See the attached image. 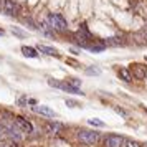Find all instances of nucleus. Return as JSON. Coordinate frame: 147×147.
<instances>
[{"mask_svg": "<svg viewBox=\"0 0 147 147\" xmlns=\"http://www.w3.org/2000/svg\"><path fill=\"white\" fill-rule=\"evenodd\" d=\"M86 74H94V76H98V74H101V69L99 68H86Z\"/></svg>", "mask_w": 147, "mask_h": 147, "instance_id": "2eb2a0df", "label": "nucleus"}, {"mask_svg": "<svg viewBox=\"0 0 147 147\" xmlns=\"http://www.w3.org/2000/svg\"><path fill=\"white\" fill-rule=\"evenodd\" d=\"M0 8L8 17H15V15L18 13V5H17V2H13V0H2Z\"/></svg>", "mask_w": 147, "mask_h": 147, "instance_id": "7ed1b4c3", "label": "nucleus"}, {"mask_svg": "<svg viewBox=\"0 0 147 147\" xmlns=\"http://www.w3.org/2000/svg\"><path fill=\"white\" fill-rule=\"evenodd\" d=\"M140 147H147V144H144V146H140Z\"/></svg>", "mask_w": 147, "mask_h": 147, "instance_id": "412c9836", "label": "nucleus"}, {"mask_svg": "<svg viewBox=\"0 0 147 147\" xmlns=\"http://www.w3.org/2000/svg\"><path fill=\"white\" fill-rule=\"evenodd\" d=\"M63 127H65V126H63L61 122H48V124H47V131L50 134H58Z\"/></svg>", "mask_w": 147, "mask_h": 147, "instance_id": "6e6552de", "label": "nucleus"}, {"mask_svg": "<svg viewBox=\"0 0 147 147\" xmlns=\"http://www.w3.org/2000/svg\"><path fill=\"white\" fill-rule=\"evenodd\" d=\"M12 33H13L15 36H18V38H25V36H27V33H25L23 30H20L18 27H12Z\"/></svg>", "mask_w": 147, "mask_h": 147, "instance_id": "f8f14e48", "label": "nucleus"}, {"mask_svg": "<svg viewBox=\"0 0 147 147\" xmlns=\"http://www.w3.org/2000/svg\"><path fill=\"white\" fill-rule=\"evenodd\" d=\"M117 74H119L121 80L126 81V83H131V81H132V74H131V71L126 69V68H121L119 71H117Z\"/></svg>", "mask_w": 147, "mask_h": 147, "instance_id": "1a4fd4ad", "label": "nucleus"}, {"mask_svg": "<svg viewBox=\"0 0 147 147\" xmlns=\"http://www.w3.org/2000/svg\"><path fill=\"white\" fill-rule=\"evenodd\" d=\"M15 122H17V126L22 127V129H23L27 134L33 132V126H32L27 119H23V117H20V116H18V117H15Z\"/></svg>", "mask_w": 147, "mask_h": 147, "instance_id": "0eeeda50", "label": "nucleus"}, {"mask_svg": "<svg viewBox=\"0 0 147 147\" xmlns=\"http://www.w3.org/2000/svg\"><path fill=\"white\" fill-rule=\"evenodd\" d=\"M0 36H3V30L2 28H0Z\"/></svg>", "mask_w": 147, "mask_h": 147, "instance_id": "aec40b11", "label": "nucleus"}, {"mask_svg": "<svg viewBox=\"0 0 147 147\" xmlns=\"http://www.w3.org/2000/svg\"><path fill=\"white\" fill-rule=\"evenodd\" d=\"M66 104L69 107H78V106H81L80 102H76V101H73V99H66Z\"/></svg>", "mask_w": 147, "mask_h": 147, "instance_id": "6ab92c4d", "label": "nucleus"}, {"mask_svg": "<svg viewBox=\"0 0 147 147\" xmlns=\"http://www.w3.org/2000/svg\"><path fill=\"white\" fill-rule=\"evenodd\" d=\"M22 53L28 56V58H38V53H36V50L32 47H22Z\"/></svg>", "mask_w": 147, "mask_h": 147, "instance_id": "9b49d317", "label": "nucleus"}, {"mask_svg": "<svg viewBox=\"0 0 147 147\" xmlns=\"http://www.w3.org/2000/svg\"><path fill=\"white\" fill-rule=\"evenodd\" d=\"M78 139H80V142L86 144V146H94V144H98V142H99V132L81 129L80 132H78Z\"/></svg>", "mask_w": 147, "mask_h": 147, "instance_id": "f03ea898", "label": "nucleus"}, {"mask_svg": "<svg viewBox=\"0 0 147 147\" xmlns=\"http://www.w3.org/2000/svg\"><path fill=\"white\" fill-rule=\"evenodd\" d=\"M36 50H38V51H41V53H45V55H50V56H53V55H58L56 48L47 47V45H38V47H36Z\"/></svg>", "mask_w": 147, "mask_h": 147, "instance_id": "9d476101", "label": "nucleus"}, {"mask_svg": "<svg viewBox=\"0 0 147 147\" xmlns=\"http://www.w3.org/2000/svg\"><path fill=\"white\" fill-rule=\"evenodd\" d=\"M66 83H68V84H71V86H74V88H80L81 86V80H78V78H68Z\"/></svg>", "mask_w": 147, "mask_h": 147, "instance_id": "ddd939ff", "label": "nucleus"}, {"mask_svg": "<svg viewBox=\"0 0 147 147\" xmlns=\"http://www.w3.org/2000/svg\"><path fill=\"white\" fill-rule=\"evenodd\" d=\"M126 139L122 136H117V134H109L106 139H104V146L106 147H122L124 146Z\"/></svg>", "mask_w": 147, "mask_h": 147, "instance_id": "20e7f679", "label": "nucleus"}, {"mask_svg": "<svg viewBox=\"0 0 147 147\" xmlns=\"http://www.w3.org/2000/svg\"><path fill=\"white\" fill-rule=\"evenodd\" d=\"M89 122V126H96V127H104V122L99 119H89L88 121Z\"/></svg>", "mask_w": 147, "mask_h": 147, "instance_id": "4468645a", "label": "nucleus"}, {"mask_svg": "<svg viewBox=\"0 0 147 147\" xmlns=\"http://www.w3.org/2000/svg\"><path fill=\"white\" fill-rule=\"evenodd\" d=\"M114 111H116L117 114H121L122 117H129V113H127V111H124V109H122V107H119V106H114Z\"/></svg>", "mask_w": 147, "mask_h": 147, "instance_id": "dca6fc26", "label": "nucleus"}, {"mask_svg": "<svg viewBox=\"0 0 147 147\" xmlns=\"http://www.w3.org/2000/svg\"><path fill=\"white\" fill-rule=\"evenodd\" d=\"M131 74H132V78H136V80H144L146 78V66H142V65H132L131 66Z\"/></svg>", "mask_w": 147, "mask_h": 147, "instance_id": "39448f33", "label": "nucleus"}, {"mask_svg": "<svg viewBox=\"0 0 147 147\" xmlns=\"http://www.w3.org/2000/svg\"><path fill=\"white\" fill-rule=\"evenodd\" d=\"M146 60H147V58H146Z\"/></svg>", "mask_w": 147, "mask_h": 147, "instance_id": "4be33fe9", "label": "nucleus"}, {"mask_svg": "<svg viewBox=\"0 0 147 147\" xmlns=\"http://www.w3.org/2000/svg\"><path fill=\"white\" fill-rule=\"evenodd\" d=\"M27 102H28V99L25 98V96H22V98H18V99H17V104H18V106H25Z\"/></svg>", "mask_w": 147, "mask_h": 147, "instance_id": "a211bd4d", "label": "nucleus"}, {"mask_svg": "<svg viewBox=\"0 0 147 147\" xmlns=\"http://www.w3.org/2000/svg\"><path fill=\"white\" fill-rule=\"evenodd\" d=\"M47 23L53 30H58V32H66L68 30V23L61 13H50L47 17Z\"/></svg>", "mask_w": 147, "mask_h": 147, "instance_id": "f257e3e1", "label": "nucleus"}, {"mask_svg": "<svg viewBox=\"0 0 147 147\" xmlns=\"http://www.w3.org/2000/svg\"><path fill=\"white\" fill-rule=\"evenodd\" d=\"M126 147H140V144L136 140H126Z\"/></svg>", "mask_w": 147, "mask_h": 147, "instance_id": "f3484780", "label": "nucleus"}, {"mask_svg": "<svg viewBox=\"0 0 147 147\" xmlns=\"http://www.w3.org/2000/svg\"><path fill=\"white\" fill-rule=\"evenodd\" d=\"M33 111L41 114V116H47V117H55V116H56V113L48 106H33Z\"/></svg>", "mask_w": 147, "mask_h": 147, "instance_id": "423d86ee", "label": "nucleus"}]
</instances>
